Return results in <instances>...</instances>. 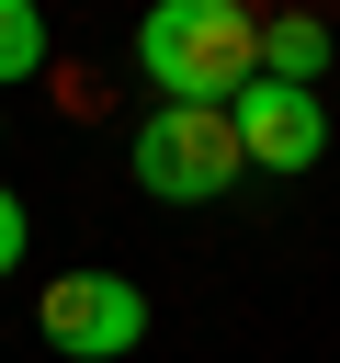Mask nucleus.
<instances>
[{"label": "nucleus", "mask_w": 340, "mask_h": 363, "mask_svg": "<svg viewBox=\"0 0 340 363\" xmlns=\"http://www.w3.org/2000/svg\"><path fill=\"white\" fill-rule=\"evenodd\" d=\"M136 68H147V91H170V102H238V91L261 79V23H249L238 0H147Z\"/></svg>", "instance_id": "f257e3e1"}, {"label": "nucleus", "mask_w": 340, "mask_h": 363, "mask_svg": "<svg viewBox=\"0 0 340 363\" xmlns=\"http://www.w3.org/2000/svg\"><path fill=\"white\" fill-rule=\"evenodd\" d=\"M238 125H227V102H159L147 125H136V193L147 204H215V193H238Z\"/></svg>", "instance_id": "f03ea898"}, {"label": "nucleus", "mask_w": 340, "mask_h": 363, "mask_svg": "<svg viewBox=\"0 0 340 363\" xmlns=\"http://www.w3.org/2000/svg\"><path fill=\"white\" fill-rule=\"evenodd\" d=\"M34 329H45L68 363H113V352L147 340V295H136L125 272H57V284L34 295Z\"/></svg>", "instance_id": "7ed1b4c3"}, {"label": "nucleus", "mask_w": 340, "mask_h": 363, "mask_svg": "<svg viewBox=\"0 0 340 363\" xmlns=\"http://www.w3.org/2000/svg\"><path fill=\"white\" fill-rule=\"evenodd\" d=\"M227 125H238V159L249 170H317L329 159V102L295 91V79H249L227 102Z\"/></svg>", "instance_id": "20e7f679"}, {"label": "nucleus", "mask_w": 340, "mask_h": 363, "mask_svg": "<svg viewBox=\"0 0 340 363\" xmlns=\"http://www.w3.org/2000/svg\"><path fill=\"white\" fill-rule=\"evenodd\" d=\"M261 79H295V91H317V79H329V23H306V11H272V23H261Z\"/></svg>", "instance_id": "39448f33"}, {"label": "nucleus", "mask_w": 340, "mask_h": 363, "mask_svg": "<svg viewBox=\"0 0 340 363\" xmlns=\"http://www.w3.org/2000/svg\"><path fill=\"white\" fill-rule=\"evenodd\" d=\"M34 68H45V11L34 0H0V91L34 79Z\"/></svg>", "instance_id": "423d86ee"}, {"label": "nucleus", "mask_w": 340, "mask_h": 363, "mask_svg": "<svg viewBox=\"0 0 340 363\" xmlns=\"http://www.w3.org/2000/svg\"><path fill=\"white\" fill-rule=\"evenodd\" d=\"M23 238H34V216H23L11 182H0V272H23Z\"/></svg>", "instance_id": "0eeeda50"}]
</instances>
